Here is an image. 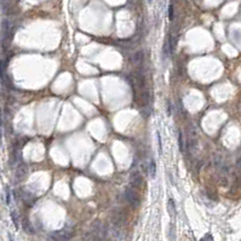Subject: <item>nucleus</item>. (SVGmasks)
Segmentation results:
<instances>
[{
    "label": "nucleus",
    "instance_id": "nucleus-1",
    "mask_svg": "<svg viewBox=\"0 0 241 241\" xmlns=\"http://www.w3.org/2000/svg\"><path fill=\"white\" fill-rule=\"evenodd\" d=\"M109 235L115 241H125V239H126V232L122 229V227L118 225V224H114V223L109 228Z\"/></svg>",
    "mask_w": 241,
    "mask_h": 241
},
{
    "label": "nucleus",
    "instance_id": "nucleus-2",
    "mask_svg": "<svg viewBox=\"0 0 241 241\" xmlns=\"http://www.w3.org/2000/svg\"><path fill=\"white\" fill-rule=\"evenodd\" d=\"M74 235V230L73 229H68V228H64L62 230L55 232L51 234V239H54L55 241H67L69 239H72Z\"/></svg>",
    "mask_w": 241,
    "mask_h": 241
},
{
    "label": "nucleus",
    "instance_id": "nucleus-16",
    "mask_svg": "<svg viewBox=\"0 0 241 241\" xmlns=\"http://www.w3.org/2000/svg\"><path fill=\"white\" fill-rule=\"evenodd\" d=\"M236 165H237V167H240V169H241V158H240V159L236 161Z\"/></svg>",
    "mask_w": 241,
    "mask_h": 241
},
{
    "label": "nucleus",
    "instance_id": "nucleus-4",
    "mask_svg": "<svg viewBox=\"0 0 241 241\" xmlns=\"http://www.w3.org/2000/svg\"><path fill=\"white\" fill-rule=\"evenodd\" d=\"M131 183L133 185H137V187H139V185L142 184V177H141V174H139L138 171L132 172V174H131Z\"/></svg>",
    "mask_w": 241,
    "mask_h": 241
},
{
    "label": "nucleus",
    "instance_id": "nucleus-9",
    "mask_svg": "<svg viewBox=\"0 0 241 241\" xmlns=\"http://www.w3.org/2000/svg\"><path fill=\"white\" fill-rule=\"evenodd\" d=\"M142 59H143V55H142V52H138V54H136L133 57H132V62L133 63H136V64H138V63H141L142 62Z\"/></svg>",
    "mask_w": 241,
    "mask_h": 241
},
{
    "label": "nucleus",
    "instance_id": "nucleus-5",
    "mask_svg": "<svg viewBox=\"0 0 241 241\" xmlns=\"http://www.w3.org/2000/svg\"><path fill=\"white\" fill-rule=\"evenodd\" d=\"M167 210H169V213H170L171 217L174 218L176 217V204L172 199H170L167 202Z\"/></svg>",
    "mask_w": 241,
    "mask_h": 241
},
{
    "label": "nucleus",
    "instance_id": "nucleus-8",
    "mask_svg": "<svg viewBox=\"0 0 241 241\" xmlns=\"http://www.w3.org/2000/svg\"><path fill=\"white\" fill-rule=\"evenodd\" d=\"M156 139H158V145H159V155H162V139H161V133L160 131H156Z\"/></svg>",
    "mask_w": 241,
    "mask_h": 241
},
{
    "label": "nucleus",
    "instance_id": "nucleus-10",
    "mask_svg": "<svg viewBox=\"0 0 241 241\" xmlns=\"http://www.w3.org/2000/svg\"><path fill=\"white\" fill-rule=\"evenodd\" d=\"M11 218H12V222H14L16 229H18V219H17V216H16V212L15 211H11Z\"/></svg>",
    "mask_w": 241,
    "mask_h": 241
},
{
    "label": "nucleus",
    "instance_id": "nucleus-14",
    "mask_svg": "<svg viewBox=\"0 0 241 241\" xmlns=\"http://www.w3.org/2000/svg\"><path fill=\"white\" fill-rule=\"evenodd\" d=\"M169 17H170V20H173V6L172 5L169 9Z\"/></svg>",
    "mask_w": 241,
    "mask_h": 241
},
{
    "label": "nucleus",
    "instance_id": "nucleus-7",
    "mask_svg": "<svg viewBox=\"0 0 241 241\" xmlns=\"http://www.w3.org/2000/svg\"><path fill=\"white\" fill-rule=\"evenodd\" d=\"M162 52H164V55L166 56V57H169L170 55H171V46H170V41L167 40V41H165V44H164V47H162Z\"/></svg>",
    "mask_w": 241,
    "mask_h": 241
},
{
    "label": "nucleus",
    "instance_id": "nucleus-13",
    "mask_svg": "<svg viewBox=\"0 0 241 241\" xmlns=\"http://www.w3.org/2000/svg\"><path fill=\"white\" fill-rule=\"evenodd\" d=\"M200 241H213V237H212V235L211 234H206L204 237H202Z\"/></svg>",
    "mask_w": 241,
    "mask_h": 241
},
{
    "label": "nucleus",
    "instance_id": "nucleus-11",
    "mask_svg": "<svg viewBox=\"0 0 241 241\" xmlns=\"http://www.w3.org/2000/svg\"><path fill=\"white\" fill-rule=\"evenodd\" d=\"M178 143H179V149H181V151H183V150H184V147H183V136H182L181 132L178 133Z\"/></svg>",
    "mask_w": 241,
    "mask_h": 241
},
{
    "label": "nucleus",
    "instance_id": "nucleus-15",
    "mask_svg": "<svg viewBox=\"0 0 241 241\" xmlns=\"http://www.w3.org/2000/svg\"><path fill=\"white\" fill-rule=\"evenodd\" d=\"M167 114L171 115V104L170 103H167Z\"/></svg>",
    "mask_w": 241,
    "mask_h": 241
},
{
    "label": "nucleus",
    "instance_id": "nucleus-18",
    "mask_svg": "<svg viewBox=\"0 0 241 241\" xmlns=\"http://www.w3.org/2000/svg\"><path fill=\"white\" fill-rule=\"evenodd\" d=\"M147 1H148V4H151L153 3V0H147Z\"/></svg>",
    "mask_w": 241,
    "mask_h": 241
},
{
    "label": "nucleus",
    "instance_id": "nucleus-19",
    "mask_svg": "<svg viewBox=\"0 0 241 241\" xmlns=\"http://www.w3.org/2000/svg\"><path fill=\"white\" fill-rule=\"evenodd\" d=\"M10 241H14V239H12V236L10 235Z\"/></svg>",
    "mask_w": 241,
    "mask_h": 241
},
{
    "label": "nucleus",
    "instance_id": "nucleus-17",
    "mask_svg": "<svg viewBox=\"0 0 241 241\" xmlns=\"http://www.w3.org/2000/svg\"><path fill=\"white\" fill-rule=\"evenodd\" d=\"M1 124H3L1 122V111H0V126H1Z\"/></svg>",
    "mask_w": 241,
    "mask_h": 241
},
{
    "label": "nucleus",
    "instance_id": "nucleus-12",
    "mask_svg": "<svg viewBox=\"0 0 241 241\" xmlns=\"http://www.w3.org/2000/svg\"><path fill=\"white\" fill-rule=\"evenodd\" d=\"M6 204L7 205L11 204V192H10L9 188H6Z\"/></svg>",
    "mask_w": 241,
    "mask_h": 241
},
{
    "label": "nucleus",
    "instance_id": "nucleus-3",
    "mask_svg": "<svg viewBox=\"0 0 241 241\" xmlns=\"http://www.w3.org/2000/svg\"><path fill=\"white\" fill-rule=\"evenodd\" d=\"M125 198H126V200H127V202L131 205V206H133V207H137L138 205H139V199H138V195L136 194V192L133 189H131V188H127L125 190Z\"/></svg>",
    "mask_w": 241,
    "mask_h": 241
},
{
    "label": "nucleus",
    "instance_id": "nucleus-6",
    "mask_svg": "<svg viewBox=\"0 0 241 241\" xmlns=\"http://www.w3.org/2000/svg\"><path fill=\"white\" fill-rule=\"evenodd\" d=\"M149 174L151 178H155V174H156V165L154 160H150L149 161Z\"/></svg>",
    "mask_w": 241,
    "mask_h": 241
}]
</instances>
